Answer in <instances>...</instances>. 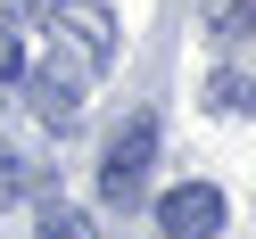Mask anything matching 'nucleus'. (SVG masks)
<instances>
[{
    "label": "nucleus",
    "mask_w": 256,
    "mask_h": 239,
    "mask_svg": "<svg viewBox=\"0 0 256 239\" xmlns=\"http://www.w3.org/2000/svg\"><path fill=\"white\" fill-rule=\"evenodd\" d=\"M25 99H34V116L50 124V132H66V124L83 116V74L50 58V66H34V74H25Z\"/></svg>",
    "instance_id": "nucleus-4"
},
{
    "label": "nucleus",
    "mask_w": 256,
    "mask_h": 239,
    "mask_svg": "<svg viewBox=\"0 0 256 239\" xmlns=\"http://www.w3.org/2000/svg\"><path fill=\"white\" fill-rule=\"evenodd\" d=\"M50 33L74 41L83 66H108V58H116V17H108L100 0H58V8H50Z\"/></svg>",
    "instance_id": "nucleus-3"
},
{
    "label": "nucleus",
    "mask_w": 256,
    "mask_h": 239,
    "mask_svg": "<svg viewBox=\"0 0 256 239\" xmlns=\"http://www.w3.org/2000/svg\"><path fill=\"white\" fill-rule=\"evenodd\" d=\"M8 74H25V33H0V83Z\"/></svg>",
    "instance_id": "nucleus-8"
},
{
    "label": "nucleus",
    "mask_w": 256,
    "mask_h": 239,
    "mask_svg": "<svg viewBox=\"0 0 256 239\" xmlns=\"http://www.w3.org/2000/svg\"><path fill=\"white\" fill-rule=\"evenodd\" d=\"M157 165V116H124V132L108 140V165H100V198L108 206H132L140 182Z\"/></svg>",
    "instance_id": "nucleus-1"
},
{
    "label": "nucleus",
    "mask_w": 256,
    "mask_h": 239,
    "mask_svg": "<svg viewBox=\"0 0 256 239\" xmlns=\"http://www.w3.org/2000/svg\"><path fill=\"white\" fill-rule=\"evenodd\" d=\"M157 231L166 239H215L223 231V190L215 182H182L157 198Z\"/></svg>",
    "instance_id": "nucleus-2"
},
{
    "label": "nucleus",
    "mask_w": 256,
    "mask_h": 239,
    "mask_svg": "<svg viewBox=\"0 0 256 239\" xmlns=\"http://www.w3.org/2000/svg\"><path fill=\"white\" fill-rule=\"evenodd\" d=\"M215 50L256 66V0H223V8H215Z\"/></svg>",
    "instance_id": "nucleus-5"
},
{
    "label": "nucleus",
    "mask_w": 256,
    "mask_h": 239,
    "mask_svg": "<svg viewBox=\"0 0 256 239\" xmlns=\"http://www.w3.org/2000/svg\"><path fill=\"white\" fill-rule=\"evenodd\" d=\"M42 239H100V231H91V215H74V206H50V215H42Z\"/></svg>",
    "instance_id": "nucleus-7"
},
{
    "label": "nucleus",
    "mask_w": 256,
    "mask_h": 239,
    "mask_svg": "<svg viewBox=\"0 0 256 239\" xmlns=\"http://www.w3.org/2000/svg\"><path fill=\"white\" fill-rule=\"evenodd\" d=\"M206 107H215V116H256V83L240 66H223L215 83H206Z\"/></svg>",
    "instance_id": "nucleus-6"
}]
</instances>
